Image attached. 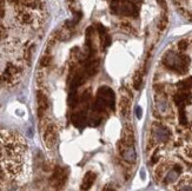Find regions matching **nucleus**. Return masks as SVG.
<instances>
[{
	"instance_id": "nucleus-21",
	"label": "nucleus",
	"mask_w": 192,
	"mask_h": 191,
	"mask_svg": "<svg viewBox=\"0 0 192 191\" xmlns=\"http://www.w3.org/2000/svg\"><path fill=\"white\" fill-rule=\"evenodd\" d=\"M20 20L24 24H30L32 21V17L30 13H21L20 14Z\"/></svg>"
},
{
	"instance_id": "nucleus-13",
	"label": "nucleus",
	"mask_w": 192,
	"mask_h": 191,
	"mask_svg": "<svg viewBox=\"0 0 192 191\" xmlns=\"http://www.w3.org/2000/svg\"><path fill=\"white\" fill-rule=\"evenodd\" d=\"M121 143H124L126 145H133V143H134V133H133V130H132L131 125H126L124 127Z\"/></svg>"
},
{
	"instance_id": "nucleus-8",
	"label": "nucleus",
	"mask_w": 192,
	"mask_h": 191,
	"mask_svg": "<svg viewBox=\"0 0 192 191\" xmlns=\"http://www.w3.org/2000/svg\"><path fill=\"white\" fill-rule=\"evenodd\" d=\"M152 135H153V138H155L157 142H165V141H168L170 137L169 130L160 124H153Z\"/></svg>"
},
{
	"instance_id": "nucleus-11",
	"label": "nucleus",
	"mask_w": 192,
	"mask_h": 191,
	"mask_svg": "<svg viewBox=\"0 0 192 191\" xmlns=\"http://www.w3.org/2000/svg\"><path fill=\"white\" fill-rule=\"evenodd\" d=\"M20 70L14 66V65H12V64H8L4 74L1 75V78H0V80L4 82V83H12L16 78H17V75L19 74Z\"/></svg>"
},
{
	"instance_id": "nucleus-23",
	"label": "nucleus",
	"mask_w": 192,
	"mask_h": 191,
	"mask_svg": "<svg viewBox=\"0 0 192 191\" xmlns=\"http://www.w3.org/2000/svg\"><path fill=\"white\" fill-rule=\"evenodd\" d=\"M187 47H189V44H187V40H185V39L180 40V41L178 43V48L180 50V51H185Z\"/></svg>"
},
{
	"instance_id": "nucleus-20",
	"label": "nucleus",
	"mask_w": 192,
	"mask_h": 191,
	"mask_svg": "<svg viewBox=\"0 0 192 191\" xmlns=\"http://www.w3.org/2000/svg\"><path fill=\"white\" fill-rule=\"evenodd\" d=\"M168 26V16L166 14H163L159 19V22H158V29L159 31H164Z\"/></svg>"
},
{
	"instance_id": "nucleus-27",
	"label": "nucleus",
	"mask_w": 192,
	"mask_h": 191,
	"mask_svg": "<svg viewBox=\"0 0 192 191\" xmlns=\"http://www.w3.org/2000/svg\"><path fill=\"white\" fill-rule=\"evenodd\" d=\"M157 3L161 6V8H164V10L168 8V5H166V1H165V0H157Z\"/></svg>"
},
{
	"instance_id": "nucleus-17",
	"label": "nucleus",
	"mask_w": 192,
	"mask_h": 191,
	"mask_svg": "<svg viewBox=\"0 0 192 191\" xmlns=\"http://www.w3.org/2000/svg\"><path fill=\"white\" fill-rule=\"evenodd\" d=\"M180 168L179 167H176V168H173L168 175H166V177H165V183H172L174 179H177V177H178V175L180 173Z\"/></svg>"
},
{
	"instance_id": "nucleus-6",
	"label": "nucleus",
	"mask_w": 192,
	"mask_h": 191,
	"mask_svg": "<svg viewBox=\"0 0 192 191\" xmlns=\"http://www.w3.org/2000/svg\"><path fill=\"white\" fill-rule=\"evenodd\" d=\"M44 143L47 149H53L58 143V131L56 125H48L44 132Z\"/></svg>"
},
{
	"instance_id": "nucleus-9",
	"label": "nucleus",
	"mask_w": 192,
	"mask_h": 191,
	"mask_svg": "<svg viewBox=\"0 0 192 191\" xmlns=\"http://www.w3.org/2000/svg\"><path fill=\"white\" fill-rule=\"evenodd\" d=\"M174 99V103L177 104L178 107H185L187 104L191 103V93H190V90H180L174 94L173 97Z\"/></svg>"
},
{
	"instance_id": "nucleus-16",
	"label": "nucleus",
	"mask_w": 192,
	"mask_h": 191,
	"mask_svg": "<svg viewBox=\"0 0 192 191\" xmlns=\"http://www.w3.org/2000/svg\"><path fill=\"white\" fill-rule=\"evenodd\" d=\"M97 29H98V32H99L100 40H101V43H103V46H104V47L110 46V44H111V37H110V34L107 33L106 29H105L101 24H97Z\"/></svg>"
},
{
	"instance_id": "nucleus-24",
	"label": "nucleus",
	"mask_w": 192,
	"mask_h": 191,
	"mask_svg": "<svg viewBox=\"0 0 192 191\" xmlns=\"http://www.w3.org/2000/svg\"><path fill=\"white\" fill-rule=\"evenodd\" d=\"M5 16V0H0V18Z\"/></svg>"
},
{
	"instance_id": "nucleus-2",
	"label": "nucleus",
	"mask_w": 192,
	"mask_h": 191,
	"mask_svg": "<svg viewBox=\"0 0 192 191\" xmlns=\"http://www.w3.org/2000/svg\"><path fill=\"white\" fill-rule=\"evenodd\" d=\"M116 98L114 93L109 86H101L97 92V99L92 107V113L90 117V123L92 125H98L101 120V114H103L107 109L113 110Z\"/></svg>"
},
{
	"instance_id": "nucleus-25",
	"label": "nucleus",
	"mask_w": 192,
	"mask_h": 191,
	"mask_svg": "<svg viewBox=\"0 0 192 191\" xmlns=\"http://www.w3.org/2000/svg\"><path fill=\"white\" fill-rule=\"evenodd\" d=\"M136 116L138 117V119H140L142 116H143V111H142V107H140V106L136 107Z\"/></svg>"
},
{
	"instance_id": "nucleus-10",
	"label": "nucleus",
	"mask_w": 192,
	"mask_h": 191,
	"mask_svg": "<svg viewBox=\"0 0 192 191\" xmlns=\"http://www.w3.org/2000/svg\"><path fill=\"white\" fill-rule=\"evenodd\" d=\"M131 98H132V96L130 93L126 94V90L125 88H121V98L119 100V110H120L121 116H124V117H126L130 112Z\"/></svg>"
},
{
	"instance_id": "nucleus-12",
	"label": "nucleus",
	"mask_w": 192,
	"mask_h": 191,
	"mask_svg": "<svg viewBox=\"0 0 192 191\" xmlns=\"http://www.w3.org/2000/svg\"><path fill=\"white\" fill-rule=\"evenodd\" d=\"M37 99H38V114L41 118L48 107V99L43 91H39L37 93Z\"/></svg>"
},
{
	"instance_id": "nucleus-4",
	"label": "nucleus",
	"mask_w": 192,
	"mask_h": 191,
	"mask_svg": "<svg viewBox=\"0 0 192 191\" xmlns=\"http://www.w3.org/2000/svg\"><path fill=\"white\" fill-rule=\"evenodd\" d=\"M110 8L112 13L116 16L124 17H137L138 7L130 0H112L110 3Z\"/></svg>"
},
{
	"instance_id": "nucleus-14",
	"label": "nucleus",
	"mask_w": 192,
	"mask_h": 191,
	"mask_svg": "<svg viewBox=\"0 0 192 191\" xmlns=\"http://www.w3.org/2000/svg\"><path fill=\"white\" fill-rule=\"evenodd\" d=\"M99 70V60L94 59V60H90L86 66H85V70H84V74L87 75V77H92Z\"/></svg>"
},
{
	"instance_id": "nucleus-19",
	"label": "nucleus",
	"mask_w": 192,
	"mask_h": 191,
	"mask_svg": "<svg viewBox=\"0 0 192 191\" xmlns=\"http://www.w3.org/2000/svg\"><path fill=\"white\" fill-rule=\"evenodd\" d=\"M190 185H192V183L190 182L189 178H185V179H183L180 183L178 184L177 189L178 190H192V186H190Z\"/></svg>"
},
{
	"instance_id": "nucleus-15",
	"label": "nucleus",
	"mask_w": 192,
	"mask_h": 191,
	"mask_svg": "<svg viewBox=\"0 0 192 191\" xmlns=\"http://www.w3.org/2000/svg\"><path fill=\"white\" fill-rule=\"evenodd\" d=\"M96 178H97V175H96L93 171L86 172V175H85L84 178H83V183H81L80 189H81V190H88L93 185Z\"/></svg>"
},
{
	"instance_id": "nucleus-26",
	"label": "nucleus",
	"mask_w": 192,
	"mask_h": 191,
	"mask_svg": "<svg viewBox=\"0 0 192 191\" xmlns=\"http://www.w3.org/2000/svg\"><path fill=\"white\" fill-rule=\"evenodd\" d=\"M4 181H5V173H4L3 169H1V167H0V185L4 183Z\"/></svg>"
},
{
	"instance_id": "nucleus-7",
	"label": "nucleus",
	"mask_w": 192,
	"mask_h": 191,
	"mask_svg": "<svg viewBox=\"0 0 192 191\" xmlns=\"http://www.w3.org/2000/svg\"><path fill=\"white\" fill-rule=\"evenodd\" d=\"M119 151H120V155L123 156V158L126 162H129V163H134L136 162L137 155H136V150H134L133 145H126V144L120 142Z\"/></svg>"
},
{
	"instance_id": "nucleus-18",
	"label": "nucleus",
	"mask_w": 192,
	"mask_h": 191,
	"mask_svg": "<svg viewBox=\"0 0 192 191\" xmlns=\"http://www.w3.org/2000/svg\"><path fill=\"white\" fill-rule=\"evenodd\" d=\"M142 83H143V75L139 71H137L134 77H133V86L136 90H139V88L142 87Z\"/></svg>"
},
{
	"instance_id": "nucleus-1",
	"label": "nucleus",
	"mask_w": 192,
	"mask_h": 191,
	"mask_svg": "<svg viewBox=\"0 0 192 191\" xmlns=\"http://www.w3.org/2000/svg\"><path fill=\"white\" fill-rule=\"evenodd\" d=\"M27 146L24 139L8 131H0V162L11 177H19L26 164Z\"/></svg>"
},
{
	"instance_id": "nucleus-5",
	"label": "nucleus",
	"mask_w": 192,
	"mask_h": 191,
	"mask_svg": "<svg viewBox=\"0 0 192 191\" xmlns=\"http://www.w3.org/2000/svg\"><path fill=\"white\" fill-rule=\"evenodd\" d=\"M66 181H67V171L64 168L56 167V169L53 171V175L50 179V183H51V185H52V188L61 189L64 185H65Z\"/></svg>"
},
{
	"instance_id": "nucleus-3",
	"label": "nucleus",
	"mask_w": 192,
	"mask_h": 191,
	"mask_svg": "<svg viewBox=\"0 0 192 191\" xmlns=\"http://www.w3.org/2000/svg\"><path fill=\"white\" fill-rule=\"evenodd\" d=\"M163 64L169 70L174 71L177 73H186L190 66V58L184 53L177 52H168L163 57Z\"/></svg>"
},
{
	"instance_id": "nucleus-22",
	"label": "nucleus",
	"mask_w": 192,
	"mask_h": 191,
	"mask_svg": "<svg viewBox=\"0 0 192 191\" xmlns=\"http://www.w3.org/2000/svg\"><path fill=\"white\" fill-rule=\"evenodd\" d=\"M51 61H52V57H51V56H45V57L41 58L40 64H41V66H48L51 64Z\"/></svg>"
}]
</instances>
